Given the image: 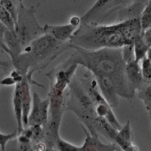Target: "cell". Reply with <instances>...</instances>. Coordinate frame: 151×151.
Here are the masks:
<instances>
[{
    "label": "cell",
    "mask_w": 151,
    "mask_h": 151,
    "mask_svg": "<svg viewBox=\"0 0 151 151\" xmlns=\"http://www.w3.org/2000/svg\"><path fill=\"white\" fill-rule=\"evenodd\" d=\"M71 49L74 50L71 56L78 66L86 68L94 77L111 78L117 86L119 96L129 100L133 99L136 91L126 74L122 48L88 50L71 44Z\"/></svg>",
    "instance_id": "cell-1"
},
{
    "label": "cell",
    "mask_w": 151,
    "mask_h": 151,
    "mask_svg": "<svg viewBox=\"0 0 151 151\" xmlns=\"http://www.w3.org/2000/svg\"><path fill=\"white\" fill-rule=\"evenodd\" d=\"M71 49L69 41H57L50 35L43 34L25 47L12 62L21 75L32 77L37 70L45 68L63 52Z\"/></svg>",
    "instance_id": "cell-2"
},
{
    "label": "cell",
    "mask_w": 151,
    "mask_h": 151,
    "mask_svg": "<svg viewBox=\"0 0 151 151\" xmlns=\"http://www.w3.org/2000/svg\"><path fill=\"white\" fill-rule=\"evenodd\" d=\"M69 42L73 46L88 50L129 46L124 36L123 21L108 25L92 22L81 23Z\"/></svg>",
    "instance_id": "cell-3"
},
{
    "label": "cell",
    "mask_w": 151,
    "mask_h": 151,
    "mask_svg": "<svg viewBox=\"0 0 151 151\" xmlns=\"http://www.w3.org/2000/svg\"><path fill=\"white\" fill-rule=\"evenodd\" d=\"M68 91L65 94L68 98L64 101V108L72 111L94 135V124L98 117L95 111L94 104L89 97L80 79L74 75L68 85Z\"/></svg>",
    "instance_id": "cell-4"
},
{
    "label": "cell",
    "mask_w": 151,
    "mask_h": 151,
    "mask_svg": "<svg viewBox=\"0 0 151 151\" xmlns=\"http://www.w3.org/2000/svg\"><path fill=\"white\" fill-rule=\"evenodd\" d=\"M15 32L22 49L44 33L43 27L38 23L34 9L25 8L20 0L17 10Z\"/></svg>",
    "instance_id": "cell-5"
},
{
    "label": "cell",
    "mask_w": 151,
    "mask_h": 151,
    "mask_svg": "<svg viewBox=\"0 0 151 151\" xmlns=\"http://www.w3.org/2000/svg\"><path fill=\"white\" fill-rule=\"evenodd\" d=\"M78 66V65L71 56L46 74L50 82L48 98H65V91L75 75Z\"/></svg>",
    "instance_id": "cell-6"
},
{
    "label": "cell",
    "mask_w": 151,
    "mask_h": 151,
    "mask_svg": "<svg viewBox=\"0 0 151 151\" xmlns=\"http://www.w3.org/2000/svg\"><path fill=\"white\" fill-rule=\"evenodd\" d=\"M49 113V99H42L36 92H34L32 104L28 117V126L40 125L42 127L47 122Z\"/></svg>",
    "instance_id": "cell-7"
},
{
    "label": "cell",
    "mask_w": 151,
    "mask_h": 151,
    "mask_svg": "<svg viewBox=\"0 0 151 151\" xmlns=\"http://www.w3.org/2000/svg\"><path fill=\"white\" fill-rule=\"evenodd\" d=\"M99 89L110 107L116 108L119 105V94L117 88L113 79L107 76L95 77Z\"/></svg>",
    "instance_id": "cell-8"
},
{
    "label": "cell",
    "mask_w": 151,
    "mask_h": 151,
    "mask_svg": "<svg viewBox=\"0 0 151 151\" xmlns=\"http://www.w3.org/2000/svg\"><path fill=\"white\" fill-rule=\"evenodd\" d=\"M86 135L84 143L80 146V151H116L121 150L119 147L114 143L106 144L102 142L97 135L91 134L86 129L85 127L81 126Z\"/></svg>",
    "instance_id": "cell-9"
},
{
    "label": "cell",
    "mask_w": 151,
    "mask_h": 151,
    "mask_svg": "<svg viewBox=\"0 0 151 151\" xmlns=\"http://www.w3.org/2000/svg\"><path fill=\"white\" fill-rule=\"evenodd\" d=\"M78 27L71 23L64 25L45 24L43 29L44 34L50 35L57 41L65 43L69 41Z\"/></svg>",
    "instance_id": "cell-10"
},
{
    "label": "cell",
    "mask_w": 151,
    "mask_h": 151,
    "mask_svg": "<svg viewBox=\"0 0 151 151\" xmlns=\"http://www.w3.org/2000/svg\"><path fill=\"white\" fill-rule=\"evenodd\" d=\"M114 142L120 149L124 151L139 150L137 146L134 144L132 139V131L130 120H127L125 124L118 130L113 139Z\"/></svg>",
    "instance_id": "cell-11"
},
{
    "label": "cell",
    "mask_w": 151,
    "mask_h": 151,
    "mask_svg": "<svg viewBox=\"0 0 151 151\" xmlns=\"http://www.w3.org/2000/svg\"><path fill=\"white\" fill-rule=\"evenodd\" d=\"M21 97L22 107V124L24 128L28 127V117L32 104V97L30 91V83L26 75L20 82Z\"/></svg>",
    "instance_id": "cell-12"
},
{
    "label": "cell",
    "mask_w": 151,
    "mask_h": 151,
    "mask_svg": "<svg viewBox=\"0 0 151 151\" xmlns=\"http://www.w3.org/2000/svg\"><path fill=\"white\" fill-rule=\"evenodd\" d=\"M125 71L129 82L136 91L144 83L139 63L134 58L129 60L126 62Z\"/></svg>",
    "instance_id": "cell-13"
},
{
    "label": "cell",
    "mask_w": 151,
    "mask_h": 151,
    "mask_svg": "<svg viewBox=\"0 0 151 151\" xmlns=\"http://www.w3.org/2000/svg\"><path fill=\"white\" fill-rule=\"evenodd\" d=\"M3 41L9 52V56L13 62L22 51V46L15 33L6 29L4 33Z\"/></svg>",
    "instance_id": "cell-14"
},
{
    "label": "cell",
    "mask_w": 151,
    "mask_h": 151,
    "mask_svg": "<svg viewBox=\"0 0 151 151\" xmlns=\"http://www.w3.org/2000/svg\"><path fill=\"white\" fill-rule=\"evenodd\" d=\"M13 108L17 125V133L20 134L24 130L22 124V107L21 97L20 82L15 84L13 95Z\"/></svg>",
    "instance_id": "cell-15"
},
{
    "label": "cell",
    "mask_w": 151,
    "mask_h": 151,
    "mask_svg": "<svg viewBox=\"0 0 151 151\" xmlns=\"http://www.w3.org/2000/svg\"><path fill=\"white\" fill-rule=\"evenodd\" d=\"M133 53L134 59L137 62H140V60L145 57L147 53L150 50V47L148 46L143 41L140 33L133 40Z\"/></svg>",
    "instance_id": "cell-16"
},
{
    "label": "cell",
    "mask_w": 151,
    "mask_h": 151,
    "mask_svg": "<svg viewBox=\"0 0 151 151\" xmlns=\"http://www.w3.org/2000/svg\"><path fill=\"white\" fill-rule=\"evenodd\" d=\"M136 91L137 92V97L143 102L150 118L151 110V83L144 82L143 84Z\"/></svg>",
    "instance_id": "cell-17"
},
{
    "label": "cell",
    "mask_w": 151,
    "mask_h": 151,
    "mask_svg": "<svg viewBox=\"0 0 151 151\" xmlns=\"http://www.w3.org/2000/svg\"><path fill=\"white\" fill-rule=\"evenodd\" d=\"M141 31L151 28V2L148 1L139 16Z\"/></svg>",
    "instance_id": "cell-18"
},
{
    "label": "cell",
    "mask_w": 151,
    "mask_h": 151,
    "mask_svg": "<svg viewBox=\"0 0 151 151\" xmlns=\"http://www.w3.org/2000/svg\"><path fill=\"white\" fill-rule=\"evenodd\" d=\"M0 22L2 23L9 30L15 32V21L9 11L2 5L0 1Z\"/></svg>",
    "instance_id": "cell-19"
},
{
    "label": "cell",
    "mask_w": 151,
    "mask_h": 151,
    "mask_svg": "<svg viewBox=\"0 0 151 151\" xmlns=\"http://www.w3.org/2000/svg\"><path fill=\"white\" fill-rule=\"evenodd\" d=\"M140 65L143 81L150 83L151 81V62H150V50L147 55L143 57L140 62Z\"/></svg>",
    "instance_id": "cell-20"
},
{
    "label": "cell",
    "mask_w": 151,
    "mask_h": 151,
    "mask_svg": "<svg viewBox=\"0 0 151 151\" xmlns=\"http://www.w3.org/2000/svg\"><path fill=\"white\" fill-rule=\"evenodd\" d=\"M55 150L61 151H80V146L74 145L63 140L60 136L56 141Z\"/></svg>",
    "instance_id": "cell-21"
},
{
    "label": "cell",
    "mask_w": 151,
    "mask_h": 151,
    "mask_svg": "<svg viewBox=\"0 0 151 151\" xmlns=\"http://www.w3.org/2000/svg\"><path fill=\"white\" fill-rule=\"evenodd\" d=\"M18 135L17 130H15L14 132L9 134H3L0 132V147L1 150L5 151L7 143L13 138H15Z\"/></svg>",
    "instance_id": "cell-22"
},
{
    "label": "cell",
    "mask_w": 151,
    "mask_h": 151,
    "mask_svg": "<svg viewBox=\"0 0 151 151\" xmlns=\"http://www.w3.org/2000/svg\"><path fill=\"white\" fill-rule=\"evenodd\" d=\"M141 36L145 43L149 47H151V28L141 31Z\"/></svg>",
    "instance_id": "cell-23"
},
{
    "label": "cell",
    "mask_w": 151,
    "mask_h": 151,
    "mask_svg": "<svg viewBox=\"0 0 151 151\" xmlns=\"http://www.w3.org/2000/svg\"><path fill=\"white\" fill-rule=\"evenodd\" d=\"M16 83V81L11 76L5 77L0 81V85L4 86H11L13 85H15Z\"/></svg>",
    "instance_id": "cell-24"
}]
</instances>
